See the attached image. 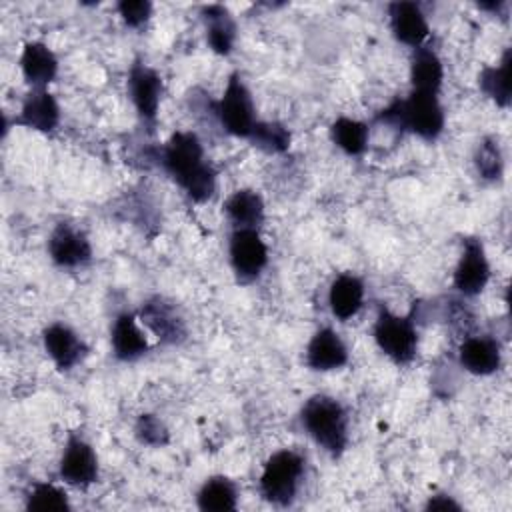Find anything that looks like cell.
<instances>
[{
  "label": "cell",
  "mask_w": 512,
  "mask_h": 512,
  "mask_svg": "<svg viewBox=\"0 0 512 512\" xmlns=\"http://www.w3.org/2000/svg\"><path fill=\"white\" fill-rule=\"evenodd\" d=\"M162 170L192 202H206L216 192V170L206 160L200 138L190 130L174 132L154 154Z\"/></svg>",
  "instance_id": "obj_1"
},
{
  "label": "cell",
  "mask_w": 512,
  "mask_h": 512,
  "mask_svg": "<svg viewBox=\"0 0 512 512\" xmlns=\"http://www.w3.org/2000/svg\"><path fill=\"white\" fill-rule=\"evenodd\" d=\"M374 120L434 142L444 130L446 114L438 94L412 90L406 98H394L374 116Z\"/></svg>",
  "instance_id": "obj_2"
},
{
  "label": "cell",
  "mask_w": 512,
  "mask_h": 512,
  "mask_svg": "<svg viewBox=\"0 0 512 512\" xmlns=\"http://www.w3.org/2000/svg\"><path fill=\"white\" fill-rule=\"evenodd\" d=\"M304 432L332 458H340L348 446V412L340 400L328 394L310 396L300 408Z\"/></svg>",
  "instance_id": "obj_3"
},
{
  "label": "cell",
  "mask_w": 512,
  "mask_h": 512,
  "mask_svg": "<svg viewBox=\"0 0 512 512\" xmlns=\"http://www.w3.org/2000/svg\"><path fill=\"white\" fill-rule=\"evenodd\" d=\"M306 470V460L296 450L274 452L262 468L258 490L260 496L272 506H290L296 500L302 478Z\"/></svg>",
  "instance_id": "obj_4"
},
{
  "label": "cell",
  "mask_w": 512,
  "mask_h": 512,
  "mask_svg": "<svg viewBox=\"0 0 512 512\" xmlns=\"http://www.w3.org/2000/svg\"><path fill=\"white\" fill-rule=\"evenodd\" d=\"M212 112L224 132L236 138H250L254 126L258 124V118L252 94L240 72H232L228 76L222 96L212 104Z\"/></svg>",
  "instance_id": "obj_5"
},
{
  "label": "cell",
  "mask_w": 512,
  "mask_h": 512,
  "mask_svg": "<svg viewBox=\"0 0 512 512\" xmlns=\"http://www.w3.org/2000/svg\"><path fill=\"white\" fill-rule=\"evenodd\" d=\"M372 336L380 352L396 364H410L418 352V330L414 316H400L386 306L378 308Z\"/></svg>",
  "instance_id": "obj_6"
},
{
  "label": "cell",
  "mask_w": 512,
  "mask_h": 512,
  "mask_svg": "<svg viewBox=\"0 0 512 512\" xmlns=\"http://www.w3.org/2000/svg\"><path fill=\"white\" fill-rule=\"evenodd\" d=\"M126 86L140 124L152 134L158 122V108L164 92L162 76L144 60L136 58L128 70Z\"/></svg>",
  "instance_id": "obj_7"
},
{
  "label": "cell",
  "mask_w": 512,
  "mask_h": 512,
  "mask_svg": "<svg viewBox=\"0 0 512 512\" xmlns=\"http://www.w3.org/2000/svg\"><path fill=\"white\" fill-rule=\"evenodd\" d=\"M228 260L238 282H254L268 264V246L258 228H232L228 238Z\"/></svg>",
  "instance_id": "obj_8"
},
{
  "label": "cell",
  "mask_w": 512,
  "mask_h": 512,
  "mask_svg": "<svg viewBox=\"0 0 512 512\" xmlns=\"http://www.w3.org/2000/svg\"><path fill=\"white\" fill-rule=\"evenodd\" d=\"M138 320L158 338V342L168 346H178L188 336L186 318L180 308L172 300L158 294L142 302Z\"/></svg>",
  "instance_id": "obj_9"
},
{
  "label": "cell",
  "mask_w": 512,
  "mask_h": 512,
  "mask_svg": "<svg viewBox=\"0 0 512 512\" xmlns=\"http://www.w3.org/2000/svg\"><path fill=\"white\" fill-rule=\"evenodd\" d=\"M58 476L62 482L76 488H88L98 482V456L94 452V446L82 434H68L58 462Z\"/></svg>",
  "instance_id": "obj_10"
},
{
  "label": "cell",
  "mask_w": 512,
  "mask_h": 512,
  "mask_svg": "<svg viewBox=\"0 0 512 512\" xmlns=\"http://www.w3.org/2000/svg\"><path fill=\"white\" fill-rule=\"evenodd\" d=\"M46 248L52 264L64 270L84 268L92 262V244L86 232L70 222H60L52 228Z\"/></svg>",
  "instance_id": "obj_11"
},
{
  "label": "cell",
  "mask_w": 512,
  "mask_h": 512,
  "mask_svg": "<svg viewBox=\"0 0 512 512\" xmlns=\"http://www.w3.org/2000/svg\"><path fill=\"white\" fill-rule=\"evenodd\" d=\"M490 280V262L480 238H466L462 242V254L452 274V286L458 294L472 298L478 296Z\"/></svg>",
  "instance_id": "obj_12"
},
{
  "label": "cell",
  "mask_w": 512,
  "mask_h": 512,
  "mask_svg": "<svg viewBox=\"0 0 512 512\" xmlns=\"http://www.w3.org/2000/svg\"><path fill=\"white\" fill-rule=\"evenodd\" d=\"M42 344L54 366L62 372H68L82 364L90 352L86 340L64 322L48 324L42 330Z\"/></svg>",
  "instance_id": "obj_13"
},
{
  "label": "cell",
  "mask_w": 512,
  "mask_h": 512,
  "mask_svg": "<svg viewBox=\"0 0 512 512\" xmlns=\"http://www.w3.org/2000/svg\"><path fill=\"white\" fill-rule=\"evenodd\" d=\"M14 124L52 134L60 124V104L48 88H30L20 104V112L14 118Z\"/></svg>",
  "instance_id": "obj_14"
},
{
  "label": "cell",
  "mask_w": 512,
  "mask_h": 512,
  "mask_svg": "<svg viewBox=\"0 0 512 512\" xmlns=\"http://www.w3.org/2000/svg\"><path fill=\"white\" fill-rule=\"evenodd\" d=\"M348 360H350V354H348L346 342L330 326L318 328L306 344L304 362L314 372L340 370L348 364Z\"/></svg>",
  "instance_id": "obj_15"
},
{
  "label": "cell",
  "mask_w": 512,
  "mask_h": 512,
  "mask_svg": "<svg viewBox=\"0 0 512 512\" xmlns=\"http://www.w3.org/2000/svg\"><path fill=\"white\" fill-rule=\"evenodd\" d=\"M388 26L392 36L412 50L424 46L430 26L426 14L416 2H390L388 4Z\"/></svg>",
  "instance_id": "obj_16"
},
{
  "label": "cell",
  "mask_w": 512,
  "mask_h": 512,
  "mask_svg": "<svg viewBox=\"0 0 512 512\" xmlns=\"http://www.w3.org/2000/svg\"><path fill=\"white\" fill-rule=\"evenodd\" d=\"M112 354L120 362H136L150 352V342L138 328V316L134 312L116 314L110 328Z\"/></svg>",
  "instance_id": "obj_17"
},
{
  "label": "cell",
  "mask_w": 512,
  "mask_h": 512,
  "mask_svg": "<svg viewBox=\"0 0 512 512\" xmlns=\"http://www.w3.org/2000/svg\"><path fill=\"white\" fill-rule=\"evenodd\" d=\"M460 366L474 376H490L502 364L500 342L492 336H468L458 348Z\"/></svg>",
  "instance_id": "obj_18"
},
{
  "label": "cell",
  "mask_w": 512,
  "mask_h": 512,
  "mask_svg": "<svg viewBox=\"0 0 512 512\" xmlns=\"http://www.w3.org/2000/svg\"><path fill=\"white\" fill-rule=\"evenodd\" d=\"M18 66L24 82L30 88H48V84L54 82V78L58 76V58L52 48H48V44L40 40L24 44Z\"/></svg>",
  "instance_id": "obj_19"
},
{
  "label": "cell",
  "mask_w": 512,
  "mask_h": 512,
  "mask_svg": "<svg viewBox=\"0 0 512 512\" xmlns=\"http://www.w3.org/2000/svg\"><path fill=\"white\" fill-rule=\"evenodd\" d=\"M364 282L352 272L338 274L328 288V306L334 318L346 322L356 316L364 304Z\"/></svg>",
  "instance_id": "obj_20"
},
{
  "label": "cell",
  "mask_w": 512,
  "mask_h": 512,
  "mask_svg": "<svg viewBox=\"0 0 512 512\" xmlns=\"http://www.w3.org/2000/svg\"><path fill=\"white\" fill-rule=\"evenodd\" d=\"M206 26V42L218 56H228L236 44V20L222 4H206L200 10Z\"/></svg>",
  "instance_id": "obj_21"
},
{
  "label": "cell",
  "mask_w": 512,
  "mask_h": 512,
  "mask_svg": "<svg viewBox=\"0 0 512 512\" xmlns=\"http://www.w3.org/2000/svg\"><path fill=\"white\" fill-rule=\"evenodd\" d=\"M444 82V64L440 56L424 46H418L410 54V84L412 90L438 94Z\"/></svg>",
  "instance_id": "obj_22"
},
{
  "label": "cell",
  "mask_w": 512,
  "mask_h": 512,
  "mask_svg": "<svg viewBox=\"0 0 512 512\" xmlns=\"http://www.w3.org/2000/svg\"><path fill=\"white\" fill-rule=\"evenodd\" d=\"M224 214L232 228H258L264 222V200L260 192L252 188L234 190L224 200Z\"/></svg>",
  "instance_id": "obj_23"
},
{
  "label": "cell",
  "mask_w": 512,
  "mask_h": 512,
  "mask_svg": "<svg viewBox=\"0 0 512 512\" xmlns=\"http://www.w3.org/2000/svg\"><path fill=\"white\" fill-rule=\"evenodd\" d=\"M196 506L204 512H228L238 506V486L224 474H214L196 492Z\"/></svg>",
  "instance_id": "obj_24"
},
{
  "label": "cell",
  "mask_w": 512,
  "mask_h": 512,
  "mask_svg": "<svg viewBox=\"0 0 512 512\" xmlns=\"http://www.w3.org/2000/svg\"><path fill=\"white\" fill-rule=\"evenodd\" d=\"M510 48L504 50L500 64L484 66L478 74L480 90L500 108H508L512 100V84H510Z\"/></svg>",
  "instance_id": "obj_25"
},
{
  "label": "cell",
  "mask_w": 512,
  "mask_h": 512,
  "mask_svg": "<svg viewBox=\"0 0 512 512\" xmlns=\"http://www.w3.org/2000/svg\"><path fill=\"white\" fill-rule=\"evenodd\" d=\"M332 142L348 156H362L368 148L370 126L350 116H338L330 124Z\"/></svg>",
  "instance_id": "obj_26"
},
{
  "label": "cell",
  "mask_w": 512,
  "mask_h": 512,
  "mask_svg": "<svg viewBox=\"0 0 512 512\" xmlns=\"http://www.w3.org/2000/svg\"><path fill=\"white\" fill-rule=\"evenodd\" d=\"M474 168L478 176L486 182H496L502 178L504 172V158L502 150L496 138L486 136L478 142L476 152H474Z\"/></svg>",
  "instance_id": "obj_27"
},
{
  "label": "cell",
  "mask_w": 512,
  "mask_h": 512,
  "mask_svg": "<svg viewBox=\"0 0 512 512\" xmlns=\"http://www.w3.org/2000/svg\"><path fill=\"white\" fill-rule=\"evenodd\" d=\"M256 148L268 152V154H282L290 148V130L280 124V122H262L254 126L250 138H248Z\"/></svg>",
  "instance_id": "obj_28"
},
{
  "label": "cell",
  "mask_w": 512,
  "mask_h": 512,
  "mask_svg": "<svg viewBox=\"0 0 512 512\" xmlns=\"http://www.w3.org/2000/svg\"><path fill=\"white\" fill-rule=\"evenodd\" d=\"M26 510H42V512H68L70 510V500L68 494L50 484V482H34L28 496H26Z\"/></svg>",
  "instance_id": "obj_29"
},
{
  "label": "cell",
  "mask_w": 512,
  "mask_h": 512,
  "mask_svg": "<svg viewBox=\"0 0 512 512\" xmlns=\"http://www.w3.org/2000/svg\"><path fill=\"white\" fill-rule=\"evenodd\" d=\"M134 436L146 444V446H166L170 442V432L166 428V424L154 416V414H140L136 424H134Z\"/></svg>",
  "instance_id": "obj_30"
},
{
  "label": "cell",
  "mask_w": 512,
  "mask_h": 512,
  "mask_svg": "<svg viewBox=\"0 0 512 512\" xmlns=\"http://www.w3.org/2000/svg\"><path fill=\"white\" fill-rule=\"evenodd\" d=\"M152 2L148 0H120L116 4L118 16L128 28H142L152 16Z\"/></svg>",
  "instance_id": "obj_31"
},
{
  "label": "cell",
  "mask_w": 512,
  "mask_h": 512,
  "mask_svg": "<svg viewBox=\"0 0 512 512\" xmlns=\"http://www.w3.org/2000/svg\"><path fill=\"white\" fill-rule=\"evenodd\" d=\"M424 510H462V506L450 494H434L424 504Z\"/></svg>",
  "instance_id": "obj_32"
}]
</instances>
